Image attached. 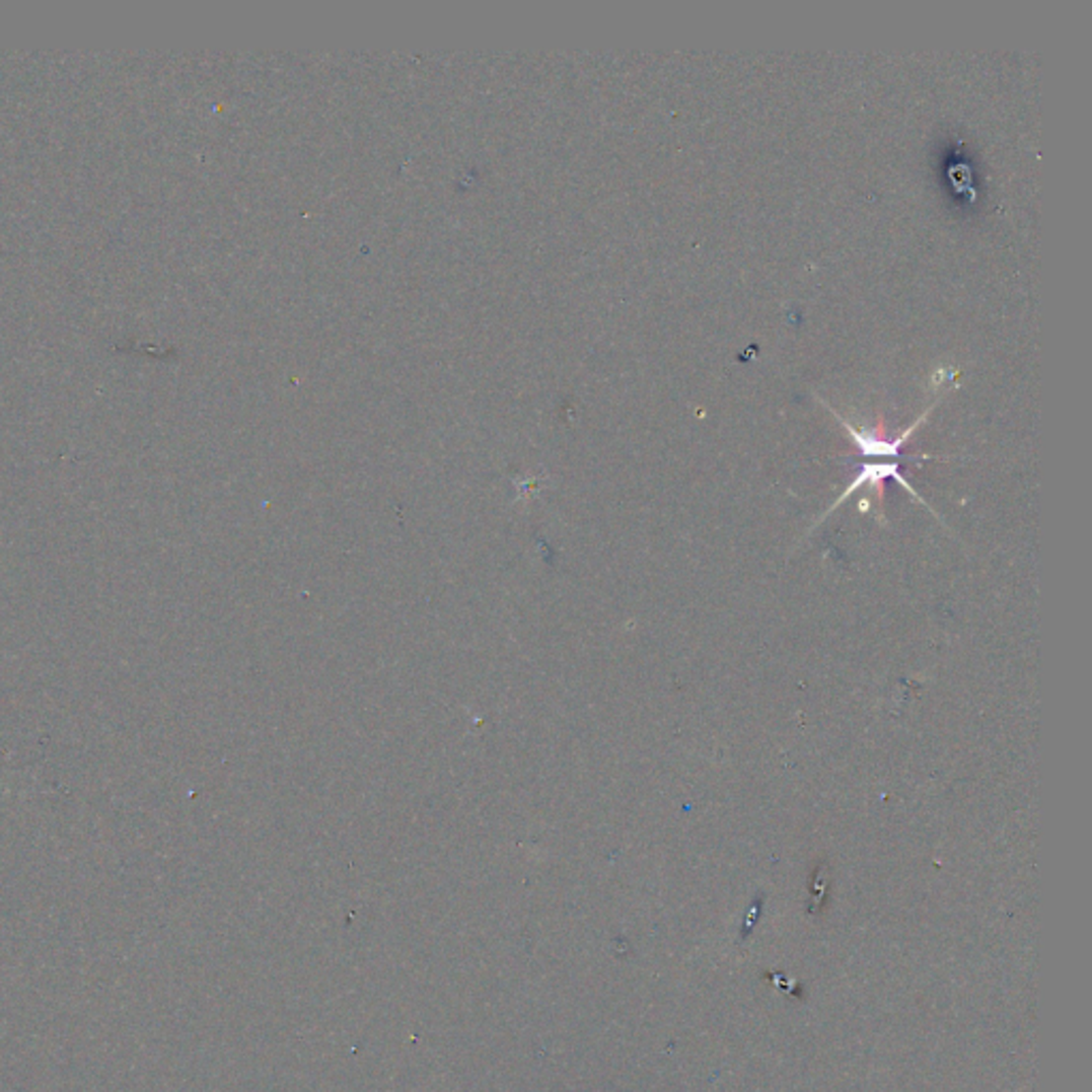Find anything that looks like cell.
I'll list each match as a JSON object with an SVG mask.
<instances>
[{"label": "cell", "mask_w": 1092, "mask_h": 1092, "mask_svg": "<svg viewBox=\"0 0 1092 1092\" xmlns=\"http://www.w3.org/2000/svg\"><path fill=\"white\" fill-rule=\"evenodd\" d=\"M886 478H894V480H899V482H901V484L905 486V489H907V491H910L911 495H915V491H913V486H911L910 482H907V478H905V476H903V473H901V470H899V462H886V464H864V466H862V470H860V473H858V476H856V478H853V480H851V484L847 486V491H845L843 495H840V497L837 499V502H835V506H833L831 510H828V512H833V510H837V508H838L840 504H843V502H845V499H847V497H849V495H851L853 491H858V489H860V486H862V484H866V482H868V484H875V486H877V489H881V482H884ZM915 497H917V495H915Z\"/></svg>", "instance_id": "cell-1"}]
</instances>
